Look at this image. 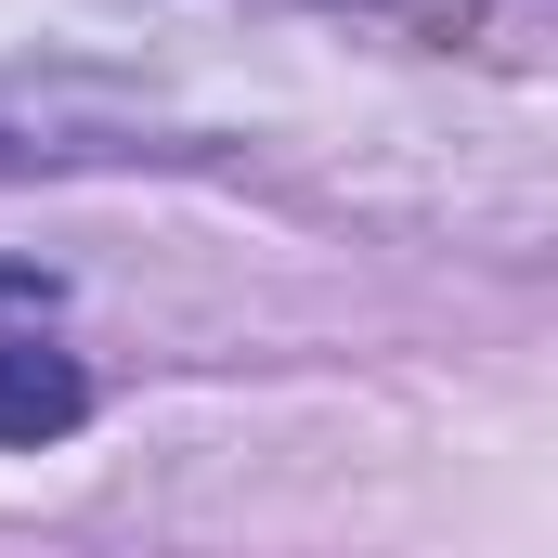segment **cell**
Segmentation results:
<instances>
[{
    "label": "cell",
    "mask_w": 558,
    "mask_h": 558,
    "mask_svg": "<svg viewBox=\"0 0 558 558\" xmlns=\"http://www.w3.org/2000/svg\"><path fill=\"white\" fill-rule=\"evenodd\" d=\"M78 403H92V377L52 338H0V441H65Z\"/></svg>",
    "instance_id": "6da1fadb"
}]
</instances>
